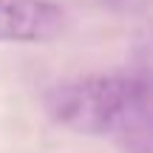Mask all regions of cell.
Here are the masks:
<instances>
[{
  "mask_svg": "<svg viewBox=\"0 0 153 153\" xmlns=\"http://www.w3.org/2000/svg\"><path fill=\"white\" fill-rule=\"evenodd\" d=\"M45 111L85 136H136L153 125V74L131 68L62 82L45 94Z\"/></svg>",
  "mask_w": 153,
  "mask_h": 153,
  "instance_id": "6da1fadb",
  "label": "cell"
},
{
  "mask_svg": "<svg viewBox=\"0 0 153 153\" xmlns=\"http://www.w3.org/2000/svg\"><path fill=\"white\" fill-rule=\"evenodd\" d=\"M65 28L54 0H0V43H51Z\"/></svg>",
  "mask_w": 153,
  "mask_h": 153,
  "instance_id": "7a4b0ae2",
  "label": "cell"
}]
</instances>
